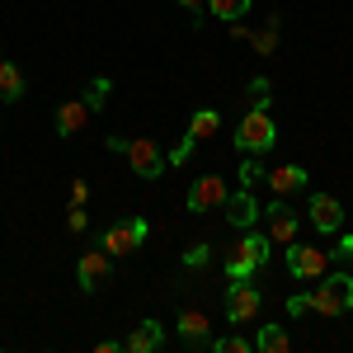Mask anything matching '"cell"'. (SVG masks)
Listing matches in <instances>:
<instances>
[{
	"label": "cell",
	"instance_id": "cell-25",
	"mask_svg": "<svg viewBox=\"0 0 353 353\" xmlns=\"http://www.w3.org/2000/svg\"><path fill=\"white\" fill-rule=\"evenodd\" d=\"M208 259H212V250H208V245H193V250H184V264H189V269L208 264Z\"/></svg>",
	"mask_w": 353,
	"mask_h": 353
},
{
	"label": "cell",
	"instance_id": "cell-21",
	"mask_svg": "<svg viewBox=\"0 0 353 353\" xmlns=\"http://www.w3.org/2000/svg\"><path fill=\"white\" fill-rule=\"evenodd\" d=\"M245 43H254V52H259V57H269L273 48H278V14H273V19H269L264 28H259V33H250Z\"/></svg>",
	"mask_w": 353,
	"mask_h": 353
},
{
	"label": "cell",
	"instance_id": "cell-28",
	"mask_svg": "<svg viewBox=\"0 0 353 353\" xmlns=\"http://www.w3.org/2000/svg\"><path fill=\"white\" fill-rule=\"evenodd\" d=\"M288 311H292V316H306V311H311V292H306V297H292V301H288Z\"/></svg>",
	"mask_w": 353,
	"mask_h": 353
},
{
	"label": "cell",
	"instance_id": "cell-13",
	"mask_svg": "<svg viewBox=\"0 0 353 353\" xmlns=\"http://www.w3.org/2000/svg\"><path fill=\"white\" fill-rule=\"evenodd\" d=\"M254 217H259V203H254V193H250V189H241V193H226V221H231L236 231L254 226Z\"/></svg>",
	"mask_w": 353,
	"mask_h": 353
},
{
	"label": "cell",
	"instance_id": "cell-17",
	"mask_svg": "<svg viewBox=\"0 0 353 353\" xmlns=\"http://www.w3.org/2000/svg\"><path fill=\"white\" fill-rule=\"evenodd\" d=\"M0 99H5V104L24 99V71H19L14 61H0Z\"/></svg>",
	"mask_w": 353,
	"mask_h": 353
},
{
	"label": "cell",
	"instance_id": "cell-29",
	"mask_svg": "<svg viewBox=\"0 0 353 353\" xmlns=\"http://www.w3.org/2000/svg\"><path fill=\"white\" fill-rule=\"evenodd\" d=\"M334 254H339V259H353V236H344V241L334 245Z\"/></svg>",
	"mask_w": 353,
	"mask_h": 353
},
{
	"label": "cell",
	"instance_id": "cell-24",
	"mask_svg": "<svg viewBox=\"0 0 353 353\" xmlns=\"http://www.w3.org/2000/svg\"><path fill=\"white\" fill-rule=\"evenodd\" d=\"M208 349H212V353H250V344H245L241 334H226V339H212Z\"/></svg>",
	"mask_w": 353,
	"mask_h": 353
},
{
	"label": "cell",
	"instance_id": "cell-1",
	"mask_svg": "<svg viewBox=\"0 0 353 353\" xmlns=\"http://www.w3.org/2000/svg\"><path fill=\"white\" fill-rule=\"evenodd\" d=\"M109 151H123V156H128V165H132L137 179H161L165 170H170V156H165L151 137H132V141L109 137Z\"/></svg>",
	"mask_w": 353,
	"mask_h": 353
},
{
	"label": "cell",
	"instance_id": "cell-4",
	"mask_svg": "<svg viewBox=\"0 0 353 353\" xmlns=\"http://www.w3.org/2000/svg\"><path fill=\"white\" fill-rule=\"evenodd\" d=\"M264 264H269V236H259V231L245 226V236L226 254V278H250V273L264 269Z\"/></svg>",
	"mask_w": 353,
	"mask_h": 353
},
{
	"label": "cell",
	"instance_id": "cell-30",
	"mask_svg": "<svg viewBox=\"0 0 353 353\" xmlns=\"http://www.w3.org/2000/svg\"><path fill=\"white\" fill-rule=\"evenodd\" d=\"M179 5H184V10H203L208 0H179Z\"/></svg>",
	"mask_w": 353,
	"mask_h": 353
},
{
	"label": "cell",
	"instance_id": "cell-20",
	"mask_svg": "<svg viewBox=\"0 0 353 353\" xmlns=\"http://www.w3.org/2000/svg\"><path fill=\"white\" fill-rule=\"evenodd\" d=\"M254 344L264 353H288L292 349V339H288V330H278V325H264L259 334H254Z\"/></svg>",
	"mask_w": 353,
	"mask_h": 353
},
{
	"label": "cell",
	"instance_id": "cell-12",
	"mask_svg": "<svg viewBox=\"0 0 353 353\" xmlns=\"http://www.w3.org/2000/svg\"><path fill=\"white\" fill-rule=\"evenodd\" d=\"M179 339L189 349H208L212 344V321L203 311H179Z\"/></svg>",
	"mask_w": 353,
	"mask_h": 353
},
{
	"label": "cell",
	"instance_id": "cell-8",
	"mask_svg": "<svg viewBox=\"0 0 353 353\" xmlns=\"http://www.w3.org/2000/svg\"><path fill=\"white\" fill-rule=\"evenodd\" d=\"M288 269L297 273V278H325L330 254H325V250H316V245L292 241V245H288Z\"/></svg>",
	"mask_w": 353,
	"mask_h": 353
},
{
	"label": "cell",
	"instance_id": "cell-16",
	"mask_svg": "<svg viewBox=\"0 0 353 353\" xmlns=\"http://www.w3.org/2000/svg\"><path fill=\"white\" fill-rule=\"evenodd\" d=\"M161 344H165L161 321H141V325H137L132 334H128V344H123V349H128V353H156Z\"/></svg>",
	"mask_w": 353,
	"mask_h": 353
},
{
	"label": "cell",
	"instance_id": "cell-11",
	"mask_svg": "<svg viewBox=\"0 0 353 353\" xmlns=\"http://www.w3.org/2000/svg\"><path fill=\"white\" fill-rule=\"evenodd\" d=\"M90 104L85 99H66V104H57V118H52V128H57V137H76L81 128H90Z\"/></svg>",
	"mask_w": 353,
	"mask_h": 353
},
{
	"label": "cell",
	"instance_id": "cell-27",
	"mask_svg": "<svg viewBox=\"0 0 353 353\" xmlns=\"http://www.w3.org/2000/svg\"><path fill=\"white\" fill-rule=\"evenodd\" d=\"M85 208H71V217H66V231H85Z\"/></svg>",
	"mask_w": 353,
	"mask_h": 353
},
{
	"label": "cell",
	"instance_id": "cell-18",
	"mask_svg": "<svg viewBox=\"0 0 353 353\" xmlns=\"http://www.w3.org/2000/svg\"><path fill=\"white\" fill-rule=\"evenodd\" d=\"M221 128V113L217 109H198L189 118V141H208V137H217Z\"/></svg>",
	"mask_w": 353,
	"mask_h": 353
},
{
	"label": "cell",
	"instance_id": "cell-19",
	"mask_svg": "<svg viewBox=\"0 0 353 353\" xmlns=\"http://www.w3.org/2000/svg\"><path fill=\"white\" fill-rule=\"evenodd\" d=\"M208 14H217L221 24H236L250 14V0H208Z\"/></svg>",
	"mask_w": 353,
	"mask_h": 353
},
{
	"label": "cell",
	"instance_id": "cell-22",
	"mask_svg": "<svg viewBox=\"0 0 353 353\" xmlns=\"http://www.w3.org/2000/svg\"><path fill=\"white\" fill-rule=\"evenodd\" d=\"M245 94H250V109H269V94H273V85L264 81V76H254Z\"/></svg>",
	"mask_w": 353,
	"mask_h": 353
},
{
	"label": "cell",
	"instance_id": "cell-23",
	"mask_svg": "<svg viewBox=\"0 0 353 353\" xmlns=\"http://www.w3.org/2000/svg\"><path fill=\"white\" fill-rule=\"evenodd\" d=\"M85 104H90L94 113H99L104 104H109V76H99V81H94L90 90H85Z\"/></svg>",
	"mask_w": 353,
	"mask_h": 353
},
{
	"label": "cell",
	"instance_id": "cell-10",
	"mask_svg": "<svg viewBox=\"0 0 353 353\" xmlns=\"http://www.w3.org/2000/svg\"><path fill=\"white\" fill-rule=\"evenodd\" d=\"M306 217H311V226H316V231L334 236V231L344 226V203H339L334 193H316V198H311V208H306Z\"/></svg>",
	"mask_w": 353,
	"mask_h": 353
},
{
	"label": "cell",
	"instance_id": "cell-15",
	"mask_svg": "<svg viewBox=\"0 0 353 353\" xmlns=\"http://www.w3.org/2000/svg\"><path fill=\"white\" fill-rule=\"evenodd\" d=\"M269 241H283V245L297 241V217H292L288 203H269Z\"/></svg>",
	"mask_w": 353,
	"mask_h": 353
},
{
	"label": "cell",
	"instance_id": "cell-7",
	"mask_svg": "<svg viewBox=\"0 0 353 353\" xmlns=\"http://www.w3.org/2000/svg\"><path fill=\"white\" fill-rule=\"evenodd\" d=\"M113 273V254L104 245H94V250H85L81 264H76V278H81V292H99L104 283H109Z\"/></svg>",
	"mask_w": 353,
	"mask_h": 353
},
{
	"label": "cell",
	"instance_id": "cell-26",
	"mask_svg": "<svg viewBox=\"0 0 353 353\" xmlns=\"http://www.w3.org/2000/svg\"><path fill=\"white\" fill-rule=\"evenodd\" d=\"M85 198H90V184L76 179V184H71V208H85Z\"/></svg>",
	"mask_w": 353,
	"mask_h": 353
},
{
	"label": "cell",
	"instance_id": "cell-6",
	"mask_svg": "<svg viewBox=\"0 0 353 353\" xmlns=\"http://www.w3.org/2000/svg\"><path fill=\"white\" fill-rule=\"evenodd\" d=\"M254 316H259V288L250 278H231V288H226V321L231 325H245Z\"/></svg>",
	"mask_w": 353,
	"mask_h": 353
},
{
	"label": "cell",
	"instance_id": "cell-31",
	"mask_svg": "<svg viewBox=\"0 0 353 353\" xmlns=\"http://www.w3.org/2000/svg\"><path fill=\"white\" fill-rule=\"evenodd\" d=\"M0 61H5V57H0Z\"/></svg>",
	"mask_w": 353,
	"mask_h": 353
},
{
	"label": "cell",
	"instance_id": "cell-2",
	"mask_svg": "<svg viewBox=\"0 0 353 353\" xmlns=\"http://www.w3.org/2000/svg\"><path fill=\"white\" fill-rule=\"evenodd\" d=\"M316 316H349L353 311V273H325L321 288L311 292Z\"/></svg>",
	"mask_w": 353,
	"mask_h": 353
},
{
	"label": "cell",
	"instance_id": "cell-3",
	"mask_svg": "<svg viewBox=\"0 0 353 353\" xmlns=\"http://www.w3.org/2000/svg\"><path fill=\"white\" fill-rule=\"evenodd\" d=\"M273 141H278V123H273L269 109H250L241 118V128H236V151L245 156H264Z\"/></svg>",
	"mask_w": 353,
	"mask_h": 353
},
{
	"label": "cell",
	"instance_id": "cell-14",
	"mask_svg": "<svg viewBox=\"0 0 353 353\" xmlns=\"http://www.w3.org/2000/svg\"><path fill=\"white\" fill-rule=\"evenodd\" d=\"M264 179H269V189L278 193V198H283V193H301V189H306V170H301V165H273Z\"/></svg>",
	"mask_w": 353,
	"mask_h": 353
},
{
	"label": "cell",
	"instance_id": "cell-9",
	"mask_svg": "<svg viewBox=\"0 0 353 353\" xmlns=\"http://www.w3.org/2000/svg\"><path fill=\"white\" fill-rule=\"evenodd\" d=\"M226 179L221 174H203V179H193L189 184V212H212V208H221L226 203Z\"/></svg>",
	"mask_w": 353,
	"mask_h": 353
},
{
	"label": "cell",
	"instance_id": "cell-5",
	"mask_svg": "<svg viewBox=\"0 0 353 353\" xmlns=\"http://www.w3.org/2000/svg\"><path fill=\"white\" fill-rule=\"evenodd\" d=\"M146 231H151V226H146L141 217H132V221H118V226H109V231L99 236V245L109 250L113 259H128V254H137V250H141Z\"/></svg>",
	"mask_w": 353,
	"mask_h": 353
}]
</instances>
